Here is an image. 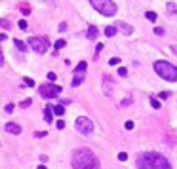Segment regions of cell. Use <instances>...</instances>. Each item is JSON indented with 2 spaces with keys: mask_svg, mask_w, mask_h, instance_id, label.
I'll return each instance as SVG.
<instances>
[{
  "mask_svg": "<svg viewBox=\"0 0 177 169\" xmlns=\"http://www.w3.org/2000/svg\"><path fill=\"white\" fill-rule=\"evenodd\" d=\"M72 167L74 169H99V160L90 148H76L72 152Z\"/></svg>",
  "mask_w": 177,
  "mask_h": 169,
  "instance_id": "6da1fadb",
  "label": "cell"
},
{
  "mask_svg": "<svg viewBox=\"0 0 177 169\" xmlns=\"http://www.w3.org/2000/svg\"><path fill=\"white\" fill-rule=\"evenodd\" d=\"M137 169H171V165L162 154L143 152L137 156Z\"/></svg>",
  "mask_w": 177,
  "mask_h": 169,
  "instance_id": "7a4b0ae2",
  "label": "cell"
},
{
  "mask_svg": "<svg viewBox=\"0 0 177 169\" xmlns=\"http://www.w3.org/2000/svg\"><path fill=\"white\" fill-rule=\"evenodd\" d=\"M154 70L160 78L168 80V82H175L177 80V66L168 63V61H156L154 63Z\"/></svg>",
  "mask_w": 177,
  "mask_h": 169,
  "instance_id": "3957f363",
  "label": "cell"
},
{
  "mask_svg": "<svg viewBox=\"0 0 177 169\" xmlns=\"http://www.w3.org/2000/svg\"><path fill=\"white\" fill-rule=\"evenodd\" d=\"M90 4L105 17H112L116 13V4L112 0H90Z\"/></svg>",
  "mask_w": 177,
  "mask_h": 169,
  "instance_id": "277c9868",
  "label": "cell"
},
{
  "mask_svg": "<svg viewBox=\"0 0 177 169\" xmlns=\"http://www.w3.org/2000/svg\"><path fill=\"white\" fill-rule=\"evenodd\" d=\"M38 93H40V97H44V99H55V97H59L61 88H59V86H55L54 82H50V84L40 86Z\"/></svg>",
  "mask_w": 177,
  "mask_h": 169,
  "instance_id": "5b68a950",
  "label": "cell"
},
{
  "mask_svg": "<svg viewBox=\"0 0 177 169\" xmlns=\"http://www.w3.org/2000/svg\"><path fill=\"white\" fill-rule=\"evenodd\" d=\"M27 44H29V48H33L36 53H46V52H48V48H50V42H48V38H46V36H42V38L30 36Z\"/></svg>",
  "mask_w": 177,
  "mask_h": 169,
  "instance_id": "8992f818",
  "label": "cell"
},
{
  "mask_svg": "<svg viewBox=\"0 0 177 169\" xmlns=\"http://www.w3.org/2000/svg\"><path fill=\"white\" fill-rule=\"evenodd\" d=\"M76 131L82 133V135H90V133L93 131V122L90 120V118H86V116L76 118Z\"/></svg>",
  "mask_w": 177,
  "mask_h": 169,
  "instance_id": "52a82bcc",
  "label": "cell"
},
{
  "mask_svg": "<svg viewBox=\"0 0 177 169\" xmlns=\"http://www.w3.org/2000/svg\"><path fill=\"white\" fill-rule=\"evenodd\" d=\"M4 129H6L8 133H12V135H21V125L19 124H13V122H10V124H6L4 125Z\"/></svg>",
  "mask_w": 177,
  "mask_h": 169,
  "instance_id": "ba28073f",
  "label": "cell"
},
{
  "mask_svg": "<svg viewBox=\"0 0 177 169\" xmlns=\"http://www.w3.org/2000/svg\"><path fill=\"white\" fill-rule=\"evenodd\" d=\"M44 120L48 122V124L54 122V110H51V105H46L44 106Z\"/></svg>",
  "mask_w": 177,
  "mask_h": 169,
  "instance_id": "9c48e42d",
  "label": "cell"
},
{
  "mask_svg": "<svg viewBox=\"0 0 177 169\" xmlns=\"http://www.w3.org/2000/svg\"><path fill=\"white\" fill-rule=\"evenodd\" d=\"M111 89H112V80H111V76H103V91L109 95V93H111Z\"/></svg>",
  "mask_w": 177,
  "mask_h": 169,
  "instance_id": "30bf717a",
  "label": "cell"
},
{
  "mask_svg": "<svg viewBox=\"0 0 177 169\" xmlns=\"http://www.w3.org/2000/svg\"><path fill=\"white\" fill-rule=\"evenodd\" d=\"M116 25L124 30V34H132V32H133V27H132V25H128L126 21H118Z\"/></svg>",
  "mask_w": 177,
  "mask_h": 169,
  "instance_id": "8fae6325",
  "label": "cell"
},
{
  "mask_svg": "<svg viewBox=\"0 0 177 169\" xmlns=\"http://www.w3.org/2000/svg\"><path fill=\"white\" fill-rule=\"evenodd\" d=\"M84 82V72H80V74H74V78H72V82H71V86L72 88H78V86Z\"/></svg>",
  "mask_w": 177,
  "mask_h": 169,
  "instance_id": "7c38bea8",
  "label": "cell"
},
{
  "mask_svg": "<svg viewBox=\"0 0 177 169\" xmlns=\"http://www.w3.org/2000/svg\"><path fill=\"white\" fill-rule=\"evenodd\" d=\"M97 34H99V30H97V27H93V25H90V27H88V34H86V36L90 38V40H95V38H97Z\"/></svg>",
  "mask_w": 177,
  "mask_h": 169,
  "instance_id": "4fadbf2b",
  "label": "cell"
},
{
  "mask_svg": "<svg viewBox=\"0 0 177 169\" xmlns=\"http://www.w3.org/2000/svg\"><path fill=\"white\" fill-rule=\"evenodd\" d=\"M13 44H15V48H17L21 53H23V52H27V44H25V42H21L19 38H15V40H13Z\"/></svg>",
  "mask_w": 177,
  "mask_h": 169,
  "instance_id": "5bb4252c",
  "label": "cell"
},
{
  "mask_svg": "<svg viewBox=\"0 0 177 169\" xmlns=\"http://www.w3.org/2000/svg\"><path fill=\"white\" fill-rule=\"evenodd\" d=\"M51 110H54V114H57V116H63V114H65V106H63V105L51 106Z\"/></svg>",
  "mask_w": 177,
  "mask_h": 169,
  "instance_id": "9a60e30c",
  "label": "cell"
},
{
  "mask_svg": "<svg viewBox=\"0 0 177 169\" xmlns=\"http://www.w3.org/2000/svg\"><path fill=\"white\" fill-rule=\"evenodd\" d=\"M105 34H107L109 38H112L114 34H116V27H111V25H109V27L105 29Z\"/></svg>",
  "mask_w": 177,
  "mask_h": 169,
  "instance_id": "2e32d148",
  "label": "cell"
},
{
  "mask_svg": "<svg viewBox=\"0 0 177 169\" xmlns=\"http://www.w3.org/2000/svg\"><path fill=\"white\" fill-rule=\"evenodd\" d=\"M80 72H86V63H80L74 69V74H80Z\"/></svg>",
  "mask_w": 177,
  "mask_h": 169,
  "instance_id": "e0dca14e",
  "label": "cell"
},
{
  "mask_svg": "<svg viewBox=\"0 0 177 169\" xmlns=\"http://www.w3.org/2000/svg\"><path fill=\"white\" fill-rule=\"evenodd\" d=\"M145 17H147L149 21H152V23H154V21H156V17H158V15H156L154 12H147V13H145Z\"/></svg>",
  "mask_w": 177,
  "mask_h": 169,
  "instance_id": "ac0fdd59",
  "label": "cell"
},
{
  "mask_svg": "<svg viewBox=\"0 0 177 169\" xmlns=\"http://www.w3.org/2000/svg\"><path fill=\"white\" fill-rule=\"evenodd\" d=\"M166 10H168V13L177 15V6H175V4H168V8H166Z\"/></svg>",
  "mask_w": 177,
  "mask_h": 169,
  "instance_id": "d6986e66",
  "label": "cell"
},
{
  "mask_svg": "<svg viewBox=\"0 0 177 169\" xmlns=\"http://www.w3.org/2000/svg\"><path fill=\"white\" fill-rule=\"evenodd\" d=\"M54 46H55V49H63V48H65V40H63V38H59Z\"/></svg>",
  "mask_w": 177,
  "mask_h": 169,
  "instance_id": "ffe728a7",
  "label": "cell"
},
{
  "mask_svg": "<svg viewBox=\"0 0 177 169\" xmlns=\"http://www.w3.org/2000/svg\"><path fill=\"white\" fill-rule=\"evenodd\" d=\"M0 27H4V29H6V30H8L10 27H12V23H10V21H8V19H0Z\"/></svg>",
  "mask_w": 177,
  "mask_h": 169,
  "instance_id": "44dd1931",
  "label": "cell"
},
{
  "mask_svg": "<svg viewBox=\"0 0 177 169\" xmlns=\"http://www.w3.org/2000/svg\"><path fill=\"white\" fill-rule=\"evenodd\" d=\"M150 105H152V108H160V101L156 97H150Z\"/></svg>",
  "mask_w": 177,
  "mask_h": 169,
  "instance_id": "7402d4cb",
  "label": "cell"
},
{
  "mask_svg": "<svg viewBox=\"0 0 177 169\" xmlns=\"http://www.w3.org/2000/svg\"><path fill=\"white\" fill-rule=\"evenodd\" d=\"M132 101H133L132 97H126V99H122V101H120V106H128V105H132Z\"/></svg>",
  "mask_w": 177,
  "mask_h": 169,
  "instance_id": "603a6c76",
  "label": "cell"
},
{
  "mask_svg": "<svg viewBox=\"0 0 177 169\" xmlns=\"http://www.w3.org/2000/svg\"><path fill=\"white\" fill-rule=\"evenodd\" d=\"M21 13H23V15H29V13H30V8L27 6V4H21Z\"/></svg>",
  "mask_w": 177,
  "mask_h": 169,
  "instance_id": "cb8c5ba5",
  "label": "cell"
},
{
  "mask_svg": "<svg viewBox=\"0 0 177 169\" xmlns=\"http://www.w3.org/2000/svg\"><path fill=\"white\" fill-rule=\"evenodd\" d=\"M30 103H33L30 99H25L23 103H19V108H27V106H30Z\"/></svg>",
  "mask_w": 177,
  "mask_h": 169,
  "instance_id": "d4e9b609",
  "label": "cell"
},
{
  "mask_svg": "<svg viewBox=\"0 0 177 169\" xmlns=\"http://www.w3.org/2000/svg\"><path fill=\"white\" fill-rule=\"evenodd\" d=\"M154 32H156V36H164V34H166V30H164L162 27H156V29H154Z\"/></svg>",
  "mask_w": 177,
  "mask_h": 169,
  "instance_id": "484cf974",
  "label": "cell"
},
{
  "mask_svg": "<svg viewBox=\"0 0 177 169\" xmlns=\"http://www.w3.org/2000/svg\"><path fill=\"white\" fill-rule=\"evenodd\" d=\"M103 48H105V46H103V44H97V49H95V55H93V57H95V59H97V57H99V53H101V49H103Z\"/></svg>",
  "mask_w": 177,
  "mask_h": 169,
  "instance_id": "4316f807",
  "label": "cell"
},
{
  "mask_svg": "<svg viewBox=\"0 0 177 169\" xmlns=\"http://www.w3.org/2000/svg\"><path fill=\"white\" fill-rule=\"evenodd\" d=\"M118 63H120V59H118V57H112L111 61H109V65H111V66H116Z\"/></svg>",
  "mask_w": 177,
  "mask_h": 169,
  "instance_id": "83f0119b",
  "label": "cell"
},
{
  "mask_svg": "<svg viewBox=\"0 0 177 169\" xmlns=\"http://www.w3.org/2000/svg\"><path fill=\"white\" fill-rule=\"evenodd\" d=\"M4 110H6V112H8V114H12V112L15 110V106H13L12 103H10V105H6V108H4Z\"/></svg>",
  "mask_w": 177,
  "mask_h": 169,
  "instance_id": "f1b7e54d",
  "label": "cell"
},
{
  "mask_svg": "<svg viewBox=\"0 0 177 169\" xmlns=\"http://www.w3.org/2000/svg\"><path fill=\"white\" fill-rule=\"evenodd\" d=\"M46 78H48L50 82H55V80H57V76H55V72H48V76H46Z\"/></svg>",
  "mask_w": 177,
  "mask_h": 169,
  "instance_id": "f546056e",
  "label": "cell"
},
{
  "mask_svg": "<svg viewBox=\"0 0 177 169\" xmlns=\"http://www.w3.org/2000/svg\"><path fill=\"white\" fill-rule=\"evenodd\" d=\"M34 137L36 139H42V137H46V131H34Z\"/></svg>",
  "mask_w": 177,
  "mask_h": 169,
  "instance_id": "4dcf8cb0",
  "label": "cell"
},
{
  "mask_svg": "<svg viewBox=\"0 0 177 169\" xmlns=\"http://www.w3.org/2000/svg\"><path fill=\"white\" fill-rule=\"evenodd\" d=\"M25 86H29V88H34V80H30V78H25Z\"/></svg>",
  "mask_w": 177,
  "mask_h": 169,
  "instance_id": "1f68e13d",
  "label": "cell"
},
{
  "mask_svg": "<svg viewBox=\"0 0 177 169\" xmlns=\"http://www.w3.org/2000/svg\"><path fill=\"white\" fill-rule=\"evenodd\" d=\"M118 160H120V162H126V160H128V154H126V152H120V154H118Z\"/></svg>",
  "mask_w": 177,
  "mask_h": 169,
  "instance_id": "d6a6232c",
  "label": "cell"
},
{
  "mask_svg": "<svg viewBox=\"0 0 177 169\" xmlns=\"http://www.w3.org/2000/svg\"><path fill=\"white\" fill-rule=\"evenodd\" d=\"M128 74V70L124 69V66H120V69H118V76H126Z\"/></svg>",
  "mask_w": 177,
  "mask_h": 169,
  "instance_id": "836d02e7",
  "label": "cell"
},
{
  "mask_svg": "<svg viewBox=\"0 0 177 169\" xmlns=\"http://www.w3.org/2000/svg\"><path fill=\"white\" fill-rule=\"evenodd\" d=\"M55 125H57V129H63V127H65V122H63V120H59Z\"/></svg>",
  "mask_w": 177,
  "mask_h": 169,
  "instance_id": "e575fe53",
  "label": "cell"
},
{
  "mask_svg": "<svg viewBox=\"0 0 177 169\" xmlns=\"http://www.w3.org/2000/svg\"><path fill=\"white\" fill-rule=\"evenodd\" d=\"M170 97V91H162V93H160V99H168Z\"/></svg>",
  "mask_w": 177,
  "mask_h": 169,
  "instance_id": "d590c367",
  "label": "cell"
},
{
  "mask_svg": "<svg viewBox=\"0 0 177 169\" xmlns=\"http://www.w3.org/2000/svg\"><path fill=\"white\" fill-rule=\"evenodd\" d=\"M19 29H27V21H25V19L19 21Z\"/></svg>",
  "mask_w": 177,
  "mask_h": 169,
  "instance_id": "8d00e7d4",
  "label": "cell"
},
{
  "mask_svg": "<svg viewBox=\"0 0 177 169\" xmlns=\"http://www.w3.org/2000/svg\"><path fill=\"white\" fill-rule=\"evenodd\" d=\"M124 125H126V129H133V122H126Z\"/></svg>",
  "mask_w": 177,
  "mask_h": 169,
  "instance_id": "74e56055",
  "label": "cell"
},
{
  "mask_svg": "<svg viewBox=\"0 0 177 169\" xmlns=\"http://www.w3.org/2000/svg\"><path fill=\"white\" fill-rule=\"evenodd\" d=\"M4 65V53H2V48H0V66Z\"/></svg>",
  "mask_w": 177,
  "mask_h": 169,
  "instance_id": "f35d334b",
  "label": "cell"
},
{
  "mask_svg": "<svg viewBox=\"0 0 177 169\" xmlns=\"http://www.w3.org/2000/svg\"><path fill=\"white\" fill-rule=\"evenodd\" d=\"M6 38H8V36H6V32H0V42H4Z\"/></svg>",
  "mask_w": 177,
  "mask_h": 169,
  "instance_id": "ab89813d",
  "label": "cell"
},
{
  "mask_svg": "<svg viewBox=\"0 0 177 169\" xmlns=\"http://www.w3.org/2000/svg\"><path fill=\"white\" fill-rule=\"evenodd\" d=\"M65 29H67V23H61V25H59V30H61V32H63Z\"/></svg>",
  "mask_w": 177,
  "mask_h": 169,
  "instance_id": "60d3db41",
  "label": "cell"
},
{
  "mask_svg": "<svg viewBox=\"0 0 177 169\" xmlns=\"http://www.w3.org/2000/svg\"><path fill=\"white\" fill-rule=\"evenodd\" d=\"M40 162H42V163H44V162H48V156L42 154V156H40Z\"/></svg>",
  "mask_w": 177,
  "mask_h": 169,
  "instance_id": "b9f144b4",
  "label": "cell"
},
{
  "mask_svg": "<svg viewBox=\"0 0 177 169\" xmlns=\"http://www.w3.org/2000/svg\"><path fill=\"white\" fill-rule=\"evenodd\" d=\"M171 52H173V53H177V46H171Z\"/></svg>",
  "mask_w": 177,
  "mask_h": 169,
  "instance_id": "7bdbcfd3",
  "label": "cell"
},
{
  "mask_svg": "<svg viewBox=\"0 0 177 169\" xmlns=\"http://www.w3.org/2000/svg\"><path fill=\"white\" fill-rule=\"evenodd\" d=\"M36 169H46V167H44V165H38V167H36Z\"/></svg>",
  "mask_w": 177,
  "mask_h": 169,
  "instance_id": "ee69618b",
  "label": "cell"
}]
</instances>
